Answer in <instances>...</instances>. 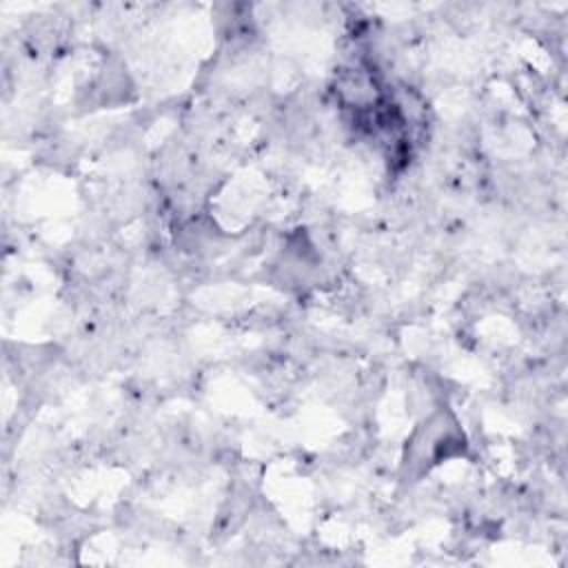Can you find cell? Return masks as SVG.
Here are the masks:
<instances>
[{"label":"cell","mask_w":568,"mask_h":568,"mask_svg":"<svg viewBox=\"0 0 568 568\" xmlns=\"http://www.w3.org/2000/svg\"><path fill=\"white\" fill-rule=\"evenodd\" d=\"M464 450V439L457 430V424L444 413L435 415L424 424L415 437L410 439V455L406 464H439L450 455H459Z\"/></svg>","instance_id":"obj_1"}]
</instances>
